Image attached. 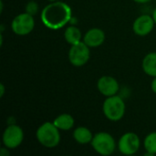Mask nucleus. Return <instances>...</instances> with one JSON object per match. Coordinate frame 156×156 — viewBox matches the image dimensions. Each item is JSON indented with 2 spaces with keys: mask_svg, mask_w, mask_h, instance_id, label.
Masks as SVG:
<instances>
[{
  "mask_svg": "<svg viewBox=\"0 0 156 156\" xmlns=\"http://www.w3.org/2000/svg\"><path fill=\"white\" fill-rule=\"evenodd\" d=\"M48 1H49V2H55V1H58V0H48Z\"/></svg>",
  "mask_w": 156,
  "mask_h": 156,
  "instance_id": "22",
  "label": "nucleus"
},
{
  "mask_svg": "<svg viewBox=\"0 0 156 156\" xmlns=\"http://www.w3.org/2000/svg\"><path fill=\"white\" fill-rule=\"evenodd\" d=\"M133 1L136 2V3H140V4H144V3L150 2L151 0H133Z\"/></svg>",
  "mask_w": 156,
  "mask_h": 156,
  "instance_id": "20",
  "label": "nucleus"
},
{
  "mask_svg": "<svg viewBox=\"0 0 156 156\" xmlns=\"http://www.w3.org/2000/svg\"><path fill=\"white\" fill-rule=\"evenodd\" d=\"M91 146L95 152L103 156L112 154L116 149L114 138L108 133L101 132L96 133L91 141Z\"/></svg>",
  "mask_w": 156,
  "mask_h": 156,
  "instance_id": "4",
  "label": "nucleus"
},
{
  "mask_svg": "<svg viewBox=\"0 0 156 156\" xmlns=\"http://www.w3.org/2000/svg\"><path fill=\"white\" fill-rule=\"evenodd\" d=\"M0 88H1V93H0V97H3V96H4V93H5V87H4V84H3V83L0 85Z\"/></svg>",
  "mask_w": 156,
  "mask_h": 156,
  "instance_id": "19",
  "label": "nucleus"
},
{
  "mask_svg": "<svg viewBox=\"0 0 156 156\" xmlns=\"http://www.w3.org/2000/svg\"><path fill=\"white\" fill-rule=\"evenodd\" d=\"M144 71L153 78L156 77V52H151L147 54L143 60Z\"/></svg>",
  "mask_w": 156,
  "mask_h": 156,
  "instance_id": "13",
  "label": "nucleus"
},
{
  "mask_svg": "<svg viewBox=\"0 0 156 156\" xmlns=\"http://www.w3.org/2000/svg\"><path fill=\"white\" fill-rule=\"evenodd\" d=\"M90 56V47L83 41L71 45L69 51V60L75 67H81L85 65Z\"/></svg>",
  "mask_w": 156,
  "mask_h": 156,
  "instance_id": "6",
  "label": "nucleus"
},
{
  "mask_svg": "<svg viewBox=\"0 0 156 156\" xmlns=\"http://www.w3.org/2000/svg\"><path fill=\"white\" fill-rule=\"evenodd\" d=\"M102 112L108 120L118 122L124 116L125 103L123 100L117 95L107 97L102 105Z\"/></svg>",
  "mask_w": 156,
  "mask_h": 156,
  "instance_id": "3",
  "label": "nucleus"
},
{
  "mask_svg": "<svg viewBox=\"0 0 156 156\" xmlns=\"http://www.w3.org/2000/svg\"><path fill=\"white\" fill-rule=\"evenodd\" d=\"M155 23L153 16L149 15H142L135 19L133 25V32L141 37L149 35L154 27Z\"/></svg>",
  "mask_w": 156,
  "mask_h": 156,
  "instance_id": "9",
  "label": "nucleus"
},
{
  "mask_svg": "<svg viewBox=\"0 0 156 156\" xmlns=\"http://www.w3.org/2000/svg\"><path fill=\"white\" fill-rule=\"evenodd\" d=\"M151 88H152V90L156 93V77L154 78L153 81H152V84H151Z\"/></svg>",
  "mask_w": 156,
  "mask_h": 156,
  "instance_id": "18",
  "label": "nucleus"
},
{
  "mask_svg": "<svg viewBox=\"0 0 156 156\" xmlns=\"http://www.w3.org/2000/svg\"><path fill=\"white\" fill-rule=\"evenodd\" d=\"M97 87L99 91L106 97L116 95L120 89L117 80L112 76H102L100 78L97 82Z\"/></svg>",
  "mask_w": 156,
  "mask_h": 156,
  "instance_id": "10",
  "label": "nucleus"
},
{
  "mask_svg": "<svg viewBox=\"0 0 156 156\" xmlns=\"http://www.w3.org/2000/svg\"><path fill=\"white\" fill-rule=\"evenodd\" d=\"M73 138L75 139V141L78 144H90L93 138V135L91 133V132L83 126L78 127L74 130L73 132Z\"/></svg>",
  "mask_w": 156,
  "mask_h": 156,
  "instance_id": "12",
  "label": "nucleus"
},
{
  "mask_svg": "<svg viewBox=\"0 0 156 156\" xmlns=\"http://www.w3.org/2000/svg\"><path fill=\"white\" fill-rule=\"evenodd\" d=\"M74 118L68 113H63L58 115L53 122L56 127L62 131H69L74 126Z\"/></svg>",
  "mask_w": 156,
  "mask_h": 156,
  "instance_id": "14",
  "label": "nucleus"
},
{
  "mask_svg": "<svg viewBox=\"0 0 156 156\" xmlns=\"http://www.w3.org/2000/svg\"><path fill=\"white\" fill-rule=\"evenodd\" d=\"M141 141L139 136L134 133H124L118 142L119 151L125 155H132L138 152L140 148Z\"/></svg>",
  "mask_w": 156,
  "mask_h": 156,
  "instance_id": "8",
  "label": "nucleus"
},
{
  "mask_svg": "<svg viewBox=\"0 0 156 156\" xmlns=\"http://www.w3.org/2000/svg\"><path fill=\"white\" fill-rule=\"evenodd\" d=\"M104 40L105 34L101 28H91L83 37V42L90 48H98L103 44Z\"/></svg>",
  "mask_w": 156,
  "mask_h": 156,
  "instance_id": "11",
  "label": "nucleus"
},
{
  "mask_svg": "<svg viewBox=\"0 0 156 156\" xmlns=\"http://www.w3.org/2000/svg\"><path fill=\"white\" fill-rule=\"evenodd\" d=\"M153 18H154V23H155L156 25V8L154 10V12H153Z\"/></svg>",
  "mask_w": 156,
  "mask_h": 156,
  "instance_id": "21",
  "label": "nucleus"
},
{
  "mask_svg": "<svg viewBox=\"0 0 156 156\" xmlns=\"http://www.w3.org/2000/svg\"><path fill=\"white\" fill-rule=\"evenodd\" d=\"M35 27V19L32 15L25 12L17 15L12 20L11 29L18 36H26L32 32Z\"/></svg>",
  "mask_w": 156,
  "mask_h": 156,
  "instance_id": "5",
  "label": "nucleus"
},
{
  "mask_svg": "<svg viewBox=\"0 0 156 156\" xmlns=\"http://www.w3.org/2000/svg\"><path fill=\"white\" fill-rule=\"evenodd\" d=\"M38 143L47 148H54L60 142L59 129L53 122H44L41 124L36 133Z\"/></svg>",
  "mask_w": 156,
  "mask_h": 156,
  "instance_id": "2",
  "label": "nucleus"
},
{
  "mask_svg": "<svg viewBox=\"0 0 156 156\" xmlns=\"http://www.w3.org/2000/svg\"><path fill=\"white\" fill-rule=\"evenodd\" d=\"M144 145L148 154L154 155L156 154V132L149 133L144 142Z\"/></svg>",
  "mask_w": 156,
  "mask_h": 156,
  "instance_id": "16",
  "label": "nucleus"
},
{
  "mask_svg": "<svg viewBox=\"0 0 156 156\" xmlns=\"http://www.w3.org/2000/svg\"><path fill=\"white\" fill-rule=\"evenodd\" d=\"M37 10H38V5L35 1H29L26 5V12L32 16L37 14Z\"/></svg>",
  "mask_w": 156,
  "mask_h": 156,
  "instance_id": "17",
  "label": "nucleus"
},
{
  "mask_svg": "<svg viewBox=\"0 0 156 156\" xmlns=\"http://www.w3.org/2000/svg\"><path fill=\"white\" fill-rule=\"evenodd\" d=\"M72 11L70 6L60 1L51 2L41 12V21L49 29L57 30L64 27L71 19Z\"/></svg>",
  "mask_w": 156,
  "mask_h": 156,
  "instance_id": "1",
  "label": "nucleus"
},
{
  "mask_svg": "<svg viewBox=\"0 0 156 156\" xmlns=\"http://www.w3.org/2000/svg\"><path fill=\"white\" fill-rule=\"evenodd\" d=\"M24 140V132L18 125H8L3 133V144L7 149L18 147Z\"/></svg>",
  "mask_w": 156,
  "mask_h": 156,
  "instance_id": "7",
  "label": "nucleus"
},
{
  "mask_svg": "<svg viewBox=\"0 0 156 156\" xmlns=\"http://www.w3.org/2000/svg\"><path fill=\"white\" fill-rule=\"evenodd\" d=\"M81 37H82V35H81L80 29L75 26L68 27L64 32V37H65L66 41L70 45H74V44L80 42Z\"/></svg>",
  "mask_w": 156,
  "mask_h": 156,
  "instance_id": "15",
  "label": "nucleus"
}]
</instances>
